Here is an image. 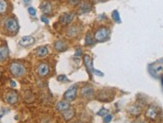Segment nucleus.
<instances>
[{
	"label": "nucleus",
	"mask_w": 163,
	"mask_h": 123,
	"mask_svg": "<svg viewBox=\"0 0 163 123\" xmlns=\"http://www.w3.org/2000/svg\"><path fill=\"white\" fill-rule=\"evenodd\" d=\"M4 28L7 32L11 33V34H13V35L17 34V32L19 30L18 21L14 17L7 18L4 22Z\"/></svg>",
	"instance_id": "1"
},
{
	"label": "nucleus",
	"mask_w": 163,
	"mask_h": 123,
	"mask_svg": "<svg viewBox=\"0 0 163 123\" xmlns=\"http://www.w3.org/2000/svg\"><path fill=\"white\" fill-rule=\"evenodd\" d=\"M9 70L11 74L15 77H21L26 73V68L23 64L19 62H12L9 66Z\"/></svg>",
	"instance_id": "2"
},
{
	"label": "nucleus",
	"mask_w": 163,
	"mask_h": 123,
	"mask_svg": "<svg viewBox=\"0 0 163 123\" xmlns=\"http://www.w3.org/2000/svg\"><path fill=\"white\" fill-rule=\"evenodd\" d=\"M109 35H110L109 29L105 28V27H101V28L96 30V32L94 34V39L98 41V42H102V41L107 40L109 38Z\"/></svg>",
	"instance_id": "3"
},
{
	"label": "nucleus",
	"mask_w": 163,
	"mask_h": 123,
	"mask_svg": "<svg viewBox=\"0 0 163 123\" xmlns=\"http://www.w3.org/2000/svg\"><path fill=\"white\" fill-rule=\"evenodd\" d=\"M113 93H112L111 90L109 89H103V90H100L98 92L97 94V99L99 101H102V102H108V101H111L113 99Z\"/></svg>",
	"instance_id": "4"
},
{
	"label": "nucleus",
	"mask_w": 163,
	"mask_h": 123,
	"mask_svg": "<svg viewBox=\"0 0 163 123\" xmlns=\"http://www.w3.org/2000/svg\"><path fill=\"white\" fill-rule=\"evenodd\" d=\"M80 95L82 98L91 99L94 96V89L90 85H85L80 89Z\"/></svg>",
	"instance_id": "5"
},
{
	"label": "nucleus",
	"mask_w": 163,
	"mask_h": 123,
	"mask_svg": "<svg viewBox=\"0 0 163 123\" xmlns=\"http://www.w3.org/2000/svg\"><path fill=\"white\" fill-rule=\"evenodd\" d=\"M76 94H77V86L73 85L65 92V93H64V95H63L64 100L69 101V102L72 101V100H74L76 98Z\"/></svg>",
	"instance_id": "6"
},
{
	"label": "nucleus",
	"mask_w": 163,
	"mask_h": 123,
	"mask_svg": "<svg viewBox=\"0 0 163 123\" xmlns=\"http://www.w3.org/2000/svg\"><path fill=\"white\" fill-rule=\"evenodd\" d=\"M74 19V14L72 12H66L63 13L62 15L60 16V23L63 25V26H66V25H69Z\"/></svg>",
	"instance_id": "7"
},
{
	"label": "nucleus",
	"mask_w": 163,
	"mask_h": 123,
	"mask_svg": "<svg viewBox=\"0 0 163 123\" xmlns=\"http://www.w3.org/2000/svg\"><path fill=\"white\" fill-rule=\"evenodd\" d=\"M37 74L40 77H45L49 74V66L47 63H40L37 67Z\"/></svg>",
	"instance_id": "8"
},
{
	"label": "nucleus",
	"mask_w": 163,
	"mask_h": 123,
	"mask_svg": "<svg viewBox=\"0 0 163 123\" xmlns=\"http://www.w3.org/2000/svg\"><path fill=\"white\" fill-rule=\"evenodd\" d=\"M5 100H6V102L9 103V104H15V103L18 101L17 92H15L13 90L9 91L6 95H5Z\"/></svg>",
	"instance_id": "9"
},
{
	"label": "nucleus",
	"mask_w": 163,
	"mask_h": 123,
	"mask_svg": "<svg viewBox=\"0 0 163 123\" xmlns=\"http://www.w3.org/2000/svg\"><path fill=\"white\" fill-rule=\"evenodd\" d=\"M79 32H80V28L77 26V25H71V26L67 29L66 34L70 38H74L79 34Z\"/></svg>",
	"instance_id": "10"
},
{
	"label": "nucleus",
	"mask_w": 163,
	"mask_h": 123,
	"mask_svg": "<svg viewBox=\"0 0 163 123\" xmlns=\"http://www.w3.org/2000/svg\"><path fill=\"white\" fill-rule=\"evenodd\" d=\"M34 42H35V39L33 38L32 36H24V37H22L20 39V41H19V45L23 47H27V46L32 45Z\"/></svg>",
	"instance_id": "11"
},
{
	"label": "nucleus",
	"mask_w": 163,
	"mask_h": 123,
	"mask_svg": "<svg viewBox=\"0 0 163 123\" xmlns=\"http://www.w3.org/2000/svg\"><path fill=\"white\" fill-rule=\"evenodd\" d=\"M40 9H41V11L45 15L51 14V12H52V5L48 1H43L41 3V5H40Z\"/></svg>",
	"instance_id": "12"
},
{
	"label": "nucleus",
	"mask_w": 163,
	"mask_h": 123,
	"mask_svg": "<svg viewBox=\"0 0 163 123\" xmlns=\"http://www.w3.org/2000/svg\"><path fill=\"white\" fill-rule=\"evenodd\" d=\"M91 9V4L90 2L88 1H83L81 2L79 5V8H78V13L79 14H83V13H86L88 11H90Z\"/></svg>",
	"instance_id": "13"
},
{
	"label": "nucleus",
	"mask_w": 163,
	"mask_h": 123,
	"mask_svg": "<svg viewBox=\"0 0 163 123\" xmlns=\"http://www.w3.org/2000/svg\"><path fill=\"white\" fill-rule=\"evenodd\" d=\"M83 61H84V65H85L87 71H88L89 73H92V72H93V61H92V59L88 56V55H84Z\"/></svg>",
	"instance_id": "14"
},
{
	"label": "nucleus",
	"mask_w": 163,
	"mask_h": 123,
	"mask_svg": "<svg viewBox=\"0 0 163 123\" xmlns=\"http://www.w3.org/2000/svg\"><path fill=\"white\" fill-rule=\"evenodd\" d=\"M67 43L64 40H57L54 44V48L56 51L58 52H63L67 49Z\"/></svg>",
	"instance_id": "15"
},
{
	"label": "nucleus",
	"mask_w": 163,
	"mask_h": 123,
	"mask_svg": "<svg viewBox=\"0 0 163 123\" xmlns=\"http://www.w3.org/2000/svg\"><path fill=\"white\" fill-rule=\"evenodd\" d=\"M36 56L39 57V58H43L45 57L47 54H48V48H47V46H40L38 47L37 49H36Z\"/></svg>",
	"instance_id": "16"
},
{
	"label": "nucleus",
	"mask_w": 163,
	"mask_h": 123,
	"mask_svg": "<svg viewBox=\"0 0 163 123\" xmlns=\"http://www.w3.org/2000/svg\"><path fill=\"white\" fill-rule=\"evenodd\" d=\"M70 107H71V106L69 104V101H66V100L59 101L57 104H56V109H57L58 111H60V112H62V111L66 110V109H68Z\"/></svg>",
	"instance_id": "17"
},
{
	"label": "nucleus",
	"mask_w": 163,
	"mask_h": 123,
	"mask_svg": "<svg viewBox=\"0 0 163 123\" xmlns=\"http://www.w3.org/2000/svg\"><path fill=\"white\" fill-rule=\"evenodd\" d=\"M146 117L147 118H149V119H155L156 118V116H157V114H158V112H157V110H156V108L155 107H153V106H150L149 108L146 110Z\"/></svg>",
	"instance_id": "18"
},
{
	"label": "nucleus",
	"mask_w": 163,
	"mask_h": 123,
	"mask_svg": "<svg viewBox=\"0 0 163 123\" xmlns=\"http://www.w3.org/2000/svg\"><path fill=\"white\" fill-rule=\"evenodd\" d=\"M9 55V50L7 46H0V62L6 60Z\"/></svg>",
	"instance_id": "19"
},
{
	"label": "nucleus",
	"mask_w": 163,
	"mask_h": 123,
	"mask_svg": "<svg viewBox=\"0 0 163 123\" xmlns=\"http://www.w3.org/2000/svg\"><path fill=\"white\" fill-rule=\"evenodd\" d=\"M61 114H62L63 118L66 120V121H69L70 119H72V117L74 116V110L73 109H71V107L66 109V110H64L61 112Z\"/></svg>",
	"instance_id": "20"
},
{
	"label": "nucleus",
	"mask_w": 163,
	"mask_h": 123,
	"mask_svg": "<svg viewBox=\"0 0 163 123\" xmlns=\"http://www.w3.org/2000/svg\"><path fill=\"white\" fill-rule=\"evenodd\" d=\"M8 4L5 0H0V14H4L7 10Z\"/></svg>",
	"instance_id": "21"
},
{
	"label": "nucleus",
	"mask_w": 163,
	"mask_h": 123,
	"mask_svg": "<svg viewBox=\"0 0 163 123\" xmlns=\"http://www.w3.org/2000/svg\"><path fill=\"white\" fill-rule=\"evenodd\" d=\"M129 112H130L131 114H133V115H139L140 112H141V109H140L138 106L133 105L129 108Z\"/></svg>",
	"instance_id": "22"
},
{
	"label": "nucleus",
	"mask_w": 163,
	"mask_h": 123,
	"mask_svg": "<svg viewBox=\"0 0 163 123\" xmlns=\"http://www.w3.org/2000/svg\"><path fill=\"white\" fill-rule=\"evenodd\" d=\"M85 45L87 46H89V45H92V44L94 43V40H93V37L91 36L90 33H88V34L86 35V37H85Z\"/></svg>",
	"instance_id": "23"
},
{
	"label": "nucleus",
	"mask_w": 163,
	"mask_h": 123,
	"mask_svg": "<svg viewBox=\"0 0 163 123\" xmlns=\"http://www.w3.org/2000/svg\"><path fill=\"white\" fill-rule=\"evenodd\" d=\"M112 17H113L114 20L116 22H118V23L121 22V20H120V17H119V13H118L117 10H114L113 12H112Z\"/></svg>",
	"instance_id": "24"
},
{
	"label": "nucleus",
	"mask_w": 163,
	"mask_h": 123,
	"mask_svg": "<svg viewBox=\"0 0 163 123\" xmlns=\"http://www.w3.org/2000/svg\"><path fill=\"white\" fill-rule=\"evenodd\" d=\"M107 114H108V110L107 109H105V108H102L99 112H98V115L103 116V117H104L105 115H107Z\"/></svg>",
	"instance_id": "25"
},
{
	"label": "nucleus",
	"mask_w": 163,
	"mask_h": 123,
	"mask_svg": "<svg viewBox=\"0 0 163 123\" xmlns=\"http://www.w3.org/2000/svg\"><path fill=\"white\" fill-rule=\"evenodd\" d=\"M28 12H29V14L32 15V16H35V14H36V10L33 7H29V8H28Z\"/></svg>",
	"instance_id": "26"
},
{
	"label": "nucleus",
	"mask_w": 163,
	"mask_h": 123,
	"mask_svg": "<svg viewBox=\"0 0 163 123\" xmlns=\"http://www.w3.org/2000/svg\"><path fill=\"white\" fill-rule=\"evenodd\" d=\"M111 119H112V115H111V114H109V113H108L107 115H105V116H104V122H105V123H108Z\"/></svg>",
	"instance_id": "27"
},
{
	"label": "nucleus",
	"mask_w": 163,
	"mask_h": 123,
	"mask_svg": "<svg viewBox=\"0 0 163 123\" xmlns=\"http://www.w3.org/2000/svg\"><path fill=\"white\" fill-rule=\"evenodd\" d=\"M69 1V3L73 5V6H75V5H77V4H79L80 3V0H68Z\"/></svg>",
	"instance_id": "28"
},
{
	"label": "nucleus",
	"mask_w": 163,
	"mask_h": 123,
	"mask_svg": "<svg viewBox=\"0 0 163 123\" xmlns=\"http://www.w3.org/2000/svg\"><path fill=\"white\" fill-rule=\"evenodd\" d=\"M41 20L43 21V22H45L46 24L48 23V19H47V18H45V17H44V16H42V17H41Z\"/></svg>",
	"instance_id": "29"
},
{
	"label": "nucleus",
	"mask_w": 163,
	"mask_h": 123,
	"mask_svg": "<svg viewBox=\"0 0 163 123\" xmlns=\"http://www.w3.org/2000/svg\"><path fill=\"white\" fill-rule=\"evenodd\" d=\"M95 73H96L97 75H99V76H102V73H100V71H98V70H96V71H95Z\"/></svg>",
	"instance_id": "30"
},
{
	"label": "nucleus",
	"mask_w": 163,
	"mask_h": 123,
	"mask_svg": "<svg viewBox=\"0 0 163 123\" xmlns=\"http://www.w3.org/2000/svg\"><path fill=\"white\" fill-rule=\"evenodd\" d=\"M28 2L30 3V2H31V0H24V3H25V4H27Z\"/></svg>",
	"instance_id": "31"
},
{
	"label": "nucleus",
	"mask_w": 163,
	"mask_h": 123,
	"mask_svg": "<svg viewBox=\"0 0 163 123\" xmlns=\"http://www.w3.org/2000/svg\"><path fill=\"white\" fill-rule=\"evenodd\" d=\"M11 85H12V86H13V87H14V86H15V83H14V82H13V81H12V82H11Z\"/></svg>",
	"instance_id": "32"
},
{
	"label": "nucleus",
	"mask_w": 163,
	"mask_h": 123,
	"mask_svg": "<svg viewBox=\"0 0 163 123\" xmlns=\"http://www.w3.org/2000/svg\"><path fill=\"white\" fill-rule=\"evenodd\" d=\"M0 77H1V70H0Z\"/></svg>",
	"instance_id": "33"
},
{
	"label": "nucleus",
	"mask_w": 163,
	"mask_h": 123,
	"mask_svg": "<svg viewBox=\"0 0 163 123\" xmlns=\"http://www.w3.org/2000/svg\"><path fill=\"white\" fill-rule=\"evenodd\" d=\"M162 85H163V78H162Z\"/></svg>",
	"instance_id": "34"
}]
</instances>
